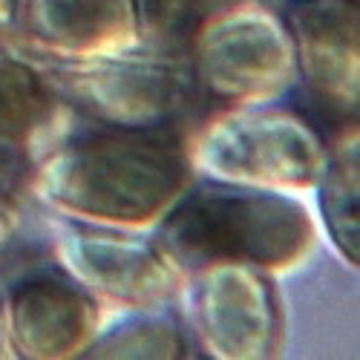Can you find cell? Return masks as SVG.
<instances>
[{
    "mask_svg": "<svg viewBox=\"0 0 360 360\" xmlns=\"http://www.w3.org/2000/svg\"><path fill=\"white\" fill-rule=\"evenodd\" d=\"M185 136L75 122L26 167L23 196L61 219L153 233L196 179Z\"/></svg>",
    "mask_w": 360,
    "mask_h": 360,
    "instance_id": "6da1fadb",
    "label": "cell"
},
{
    "mask_svg": "<svg viewBox=\"0 0 360 360\" xmlns=\"http://www.w3.org/2000/svg\"><path fill=\"white\" fill-rule=\"evenodd\" d=\"M182 274L202 262H248L277 280L300 274L323 245L309 196L193 179L153 231Z\"/></svg>",
    "mask_w": 360,
    "mask_h": 360,
    "instance_id": "7a4b0ae2",
    "label": "cell"
},
{
    "mask_svg": "<svg viewBox=\"0 0 360 360\" xmlns=\"http://www.w3.org/2000/svg\"><path fill=\"white\" fill-rule=\"evenodd\" d=\"M185 144L199 179L309 199L328 159V133L294 98L211 107Z\"/></svg>",
    "mask_w": 360,
    "mask_h": 360,
    "instance_id": "3957f363",
    "label": "cell"
},
{
    "mask_svg": "<svg viewBox=\"0 0 360 360\" xmlns=\"http://www.w3.org/2000/svg\"><path fill=\"white\" fill-rule=\"evenodd\" d=\"M38 64V61H35ZM75 122L112 130H188L207 110L185 52L133 46L72 64H38Z\"/></svg>",
    "mask_w": 360,
    "mask_h": 360,
    "instance_id": "277c9868",
    "label": "cell"
},
{
    "mask_svg": "<svg viewBox=\"0 0 360 360\" xmlns=\"http://www.w3.org/2000/svg\"><path fill=\"white\" fill-rule=\"evenodd\" d=\"M185 58L202 104H262L297 93L294 44L271 0H222L196 26Z\"/></svg>",
    "mask_w": 360,
    "mask_h": 360,
    "instance_id": "5b68a950",
    "label": "cell"
},
{
    "mask_svg": "<svg viewBox=\"0 0 360 360\" xmlns=\"http://www.w3.org/2000/svg\"><path fill=\"white\" fill-rule=\"evenodd\" d=\"M0 317L12 360H81L112 317L58 268L32 225L0 257Z\"/></svg>",
    "mask_w": 360,
    "mask_h": 360,
    "instance_id": "8992f818",
    "label": "cell"
},
{
    "mask_svg": "<svg viewBox=\"0 0 360 360\" xmlns=\"http://www.w3.org/2000/svg\"><path fill=\"white\" fill-rule=\"evenodd\" d=\"M32 225L46 257L107 309L127 311L176 303L185 274L153 233L72 222L35 207Z\"/></svg>",
    "mask_w": 360,
    "mask_h": 360,
    "instance_id": "52a82bcc",
    "label": "cell"
},
{
    "mask_svg": "<svg viewBox=\"0 0 360 360\" xmlns=\"http://www.w3.org/2000/svg\"><path fill=\"white\" fill-rule=\"evenodd\" d=\"M280 283L259 268L233 259L202 262L185 271L176 306L199 357H280L288 323Z\"/></svg>",
    "mask_w": 360,
    "mask_h": 360,
    "instance_id": "ba28073f",
    "label": "cell"
},
{
    "mask_svg": "<svg viewBox=\"0 0 360 360\" xmlns=\"http://www.w3.org/2000/svg\"><path fill=\"white\" fill-rule=\"evenodd\" d=\"M294 44V101L335 133L360 112V6L357 0H271Z\"/></svg>",
    "mask_w": 360,
    "mask_h": 360,
    "instance_id": "9c48e42d",
    "label": "cell"
},
{
    "mask_svg": "<svg viewBox=\"0 0 360 360\" xmlns=\"http://www.w3.org/2000/svg\"><path fill=\"white\" fill-rule=\"evenodd\" d=\"M4 46L38 64H72L139 46L130 0H15Z\"/></svg>",
    "mask_w": 360,
    "mask_h": 360,
    "instance_id": "30bf717a",
    "label": "cell"
},
{
    "mask_svg": "<svg viewBox=\"0 0 360 360\" xmlns=\"http://www.w3.org/2000/svg\"><path fill=\"white\" fill-rule=\"evenodd\" d=\"M72 124V112L58 101L41 67L0 46V147L29 167Z\"/></svg>",
    "mask_w": 360,
    "mask_h": 360,
    "instance_id": "8fae6325",
    "label": "cell"
},
{
    "mask_svg": "<svg viewBox=\"0 0 360 360\" xmlns=\"http://www.w3.org/2000/svg\"><path fill=\"white\" fill-rule=\"evenodd\" d=\"M323 236L338 257L357 271L360 265V136L357 124L328 133V159L311 193Z\"/></svg>",
    "mask_w": 360,
    "mask_h": 360,
    "instance_id": "7c38bea8",
    "label": "cell"
},
{
    "mask_svg": "<svg viewBox=\"0 0 360 360\" xmlns=\"http://www.w3.org/2000/svg\"><path fill=\"white\" fill-rule=\"evenodd\" d=\"M199 349L176 303L112 311L81 360H188Z\"/></svg>",
    "mask_w": 360,
    "mask_h": 360,
    "instance_id": "4fadbf2b",
    "label": "cell"
},
{
    "mask_svg": "<svg viewBox=\"0 0 360 360\" xmlns=\"http://www.w3.org/2000/svg\"><path fill=\"white\" fill-rule=\"evenodd\" d=\"M222 0H130L139 46L185 52L196 26Z\"/></svg>",
    "mask_w": 360,
    "mask_h": 360,
    "instance_id": "5bb4252c",
    "label": "cell"
},
{
    "mask_svg": "<svg viewBox=\"0 0 360 360\" xmlns=\"http://www.w3.org/2000/svg\"><path fill=\"white\" fill-rule=\"evenodd\" d=\"M29 211L32 207H29V202L20 193L0 188V257L23 236L29 225Z\"/></svg>",
    "mask_w": 360,
    "mask_h": 360,
    "instance_id": "9a60e30c",
    "label": "cell"
},
{
    "mask_svg": "<svg viewBox=\"0 0 360 360\" xmlns=\"http://www.w3.org/2000/svg\"><path fill=\"white\" fill-rule=\"evenodd\" d=\"M12 9H15V0H0V46H4L6 32H9V23H12Z\"/></svg>",
    "mask_w": 360,
    "mask_h": 360,
    "instance_id": "2e32d148",
    "label": "cell"
},
{
    "mask_svg": "<svg viewBox=\"0 0 360 360\" xmlns=\"http://www.w3.org/2000/svg\"><path fill=\"white\" fill-rule=\"evenodd\" d=\"M0 360H12V352H9V343L4 335V317H0Z\"/></svg>",
    "mask_w": 360,
    "mask_h": 360,
    "instance_id": "e0dca14e",
    "label": "cell"
}]
</instances>
